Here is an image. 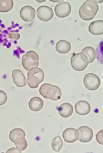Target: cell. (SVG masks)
<instances>
[{
  "mask_svg": "<svg viewBox=\"0 0 103 153\" xmlns=\"http://www.w3.org/2000/svg\"><path fill=\"white\" fill-rule=\"evenodd\" d=\"M98 1L87 0L80 7L79 14L84 21H90L94 18L99 11Z\"/></svg>",
  "mask_w": 103,
  "mask_h": 153,
  "instance_id": "6da1fadb",
  "label": "cell"
},
{
  "mask_svg": "<svg viewBox=\"0 0 103 153\" xmlns=\"http://www.w3.org/2000/svg\"><path fill=\"white\" fill-rule=\"evenodd\" d=\"M39 92L44 98L53 101L60 99L62 95V91L58 86L48 83L42 84L39 88Z\"/></svg>",
  "mask_w": 103,
  "mask_h": 153,
  "instance_id": "7a4b0ae2",
  "label": "cell"
},
{
  "mask_svg": "<svg viewBox=\"0 0 103 153\" xmlns=\"http://www.w3.org/2000/svg\"><path fill=\"white\" fill-rule=\"evenodd\" d=\"M25 132L19 128L13 129L9 134V139L15 144L16 148L20 152L24 150L27 147L28 143L25 138Z\"/></svg>",
  "mask_w": 103,
  "mask_h": 153,
  "instance_id": "3957f363",
  "label": "cell"
},
{
  "mask_svg": "<svg viewBox=\"0 0 103 153\" xmlns=\"http://www.w3.org/2000/svg\"><path fill=\"white\" fill-rule=\"evenodd\" d=\"M44 78L43 71L40 68H34L28 72L27 83L30 88H37L39 84L43 82Z\"/></svg>",
  "mask_w": 103,
  "mask_h": 153,
  "instance_id": "277c9868",
  "label": "cell"
},
{
  "mask_svg": "<svg viewBox=\"0 0 103 153\" xmlns=\"http://www.w3.org/2000/svg\"><path fill=\"white\" fill-rule=\"evenodd\" d=\"M72 67L75 70L82 71L84 70L88 66L89 60L84 53H74L70 58Z\"/></svg>",
  "mask_w": 103,
  "mask_h": 153,
  "instance_id": "5b68a950",
  "label": "cell"
},
{
  "mask_svg": "<svg viewBox=\"0 0 103 153\" xmlns=\"http://www.w3.org/2000/svg\"><path fill=\"white\" fill-rule=\"evenodd\" d=\"M39 57L37 53L34 51L27 52L22 57V64L25 69L29 71L34 68L39 66Z\"/></svg>",
  "mask_w": 103,
  "mask_h": 153,
  "instance_id": "8992f818",
  "label": "cell"
},
{
  "mask_svg": "<svg viewBox=\"0 0 103 153\" xmlns=\"http://www.w3.org/2000/svg\"><path fill=\"white\" fill-rule=\"evenodd\" d=\"M84 86L88 90L94 91L101 85V80L98 76L93 73L87 74L84 79Z\"/></svg>",
  "mask_w": 103,
  "mask_h": 153,
  "instance_id": "52a82bcc",
  "label": "cell"
},
{
  "mask_svg": "<svg viewBox=\"0 0 103 153\" xmlns=\"http://www.w3.org/2000/svg\"><path fill=\"white\" fill-rule=\"evenodd\" d=\"M37 17L43 22L50 20L54 16V12L50 7L47 6L39 7L37 10Z\"/></svg>",
  "mask_w": 103,
  "mask_h": 153,
  "instance_id": "ba28073f",
  "label": "cell"
},
{
  "mask_svg": "<svg viewBox=\"0 0 103 153\" xmlns=\"http://www.w3.org/2000/svg\"><path fill=\"white\" fill-rule=\"evenodd\" d=\"M54 10L57 16L65 18L68 16L71 12V5L67 2L59 3L56 5Z\"/></svg>",
  "mask_w": 103,
  "mask_h": 153,
  "instance_id": "9c48e42d",
  "label": "cell"
},
{
  "mask_svg": "<svg viewBox=\"0 0 103 153\" xmlns=\"http://www.w3.org/2000/svg\"><path fill=\"white\" fill-rule=\"evenodd\" d=\"M79 130L74 128H67L62 133L64 140L68 143L76 142L79 139Z\"/></svg>",
  "mask_w": 103,
  "mask_h": 153,
  "instance_id": "30bf717a",
  "label": "cell"
},
{
  "mask_svg": "<svg viewBox=\"0 0 103 153\" xmlns=\"http://www.w3.org/2000/svg\"><path fill=\"white\" fill-rule=\"evenodd\" d=\"M36 15L35 10L30 6H26L21 8L20 11V16L23 20L31 22L34 19Z\"/></svg>",
  "mask_w": 103,
  "mask_h": 153,
  "instance_id": "8fae6325",
  "label": "cell"
},
{
  "mask_svg": "<svg viewBox=\"0 0 103 153\" xmlns=\"http://www.w3.org/2000/svg\"><path fill=\"white\" fill-rule=\"evenodd\" d=\"M79 131L80 136L79 140L83 143L90 142L93 137V131L92 130L87 126H83L78 129Z\"/></svg>",
  "mask_w": 103,
  "mask_h": 153,
  "instance_id": "7c38bea8",
  "label": "cell"
},
{
  "mask_svg": "<svg viewBox=\"0 0 103 153\" xmlns=\"http://www.w3.org/2000/svg\"><path fill=\"white\" fill-rule=\"evenodd\" d=\"M12 77L13 82L17 87H23L27 85L26 78L23 73L19 69L13 71Z\"/></svg>",
  "mask_w": 103,
  "mask_h": 153,
  "instance_id": "4fadbf2b",
  "label": "cell"
},
{
  "mask_svg": "<svg viewBox=\"0 0 103 153\" xmlns=\"http://www.w3.org/2000/svg\"><path fill=\"white\" fill-rule=\"evenodd\" d=\"M75 109L77 114L81 115H86L90 112L91 107L88 102L81 100L76 104Z\"/></svg>",
  "mask_w": 103,
  "mask_h": 153,
  "instance_id": "5bb4252c",
  "label": "cell"
},
{
  "mask_svg": "<svg viewBox=\"0 0 103 153\" xmlns=\"http://www.w3.org/2000/svg\"><path fill=\"white\" fill-rule=\"evenodd\" d=\"M88 30L91 34L94 35H99L103 34V20H98L93 22L89 25Z\"/></svg>",
  "mask_w": 103,
  "mask_h": 153,
  "instance_id": "9a60e30c",
  "label": "cell"
},
{
  "mask_svg": "<svg viewBox=\"0 0 103 153\" xmlns=\"http://www.w3.org/2000/svg\"><path fill=\"white\" fill-rule=\"evenodd\" d=\"M58 110L60 116L64 118H67L73 113V108L71 104L66 102L61 105Z\"/></svg>",
  "mask_w": 103,
  "mask_h": 153,
  "instance_id": "2e32d148",
  "label": "cell"
},
{
  "mask_svg": "<svg viewBox=\"0 0 103 153\" xmlns=\"http://www.w3.org/2000/svg\"><path fill=\"white\" fill-rule=\"evenodd\" d=\"M43 100L38 97H35L31 99L29 103V107L30 110L34 112H38L43 108Z\"/></svg>",
  "mask_w": 103,
  "mask_h": 153,
  "instance_id": "e0dca14e",
  "label": "cell"
},
{
  "mask_svg": "<svg viewBox=\"0 0 103 153\" xmlns=\"http://www.w3.org/2000/svg\"><path fill=\"white\" fill-rule=\"evenodd\" d=\"M71 48V44L67 40L62 39L58 41L56 44V51L60 53H67L70 51Z\"/></svg>",
  "mask_w": 103,
  "mask_h": 153,
  "instance_id": "ac0fdd59",
  "label": "cell"
},
{
  "mask_svg": "<svg viewBox=\"0 0 103 153\" xmlns=\"http://www.w3.org/2000/svg\"><path fill=\"white\" fill-rule=\"evenodd\" d=\"M13 4L12 0H0V12L6 13L11 11Z\"/></svg>",
  "mask_w": 103,
  "mask_h": 153,
  "instance_id": "d6986e66",
  "label": "cell"
},
{
  "mask_svg": "<svg viewBox=\"0 0 103 153\" xmlns=\"http://www.w3.org/2000/svg\"><path fill=\"white\" fill-rule=\"evenodd\" d=\"M82 53H84L88 58L89 63H92L96 57L95 50L91 47H86L82 50Z\"/></svg>",
  "mask_w": 103,
  "mask_h": 153,
  "instance_id": "ffe728a7",
  "label": "cell"
},
{
  "mask_svg": "<svg viewBox=\"0 0 103 153\" xmlns=\"http://www.w3.org/2000/svg\"><path fill=\"white\" fill-rule=\"evenodd\" d=\"M63 145V141L60 136H56L53 139L52 141V147L56 152L60 151Z\"/></svg>",
  "mask_w": 103,
  "mask_h": 153,
  "instance_id": "44dd1931",
  "label": "cell"
},
{
  "mask_svg": "<svg viewBox=\"0 0 103 153\" xmlns=\"http://www.w3.org/2000/svg\"><path fill=\"white\" fill-rule=\"evenodd\" d=\"M8 97L4 91L0 90V106L4 105L7 102Z\"/></svg>",
  "mask_w": 103,
  "mask_h": 153,
  "instance_id": "7402d4cb",
  "label": "cell"
},
{
  "mask_svg": "<svg viewBox=\"0 0 103 153\" xmlns=\"http://www.w3.org/2000/svg\"><path fill=\"white\" fill-rule=\"evenodd\" d=\"M8 37L10 39L13 38L15 40H18V39H19L20 35L19 33H16L15 31H11L8 35Z\"/></svg>",
  "mask_w": 103,
  "mask_h": 153,
  "instance_id": "603a6c76",
  "label": "cell"
},
{
  "mask_svg": "<svg viewBox=\"0 0 103 153\" xmlns=\"http://www.w3.org/2000/svg\"><path fill=\"white\" fill-rule=\"evenodd\" d=\"M103 130H101L98 133L96 136L97 141L99 144L101 145H103Z\"/></svg>",
  "mask_w": 103,
  "mask_h": 153,
  "instance_id": "cb8c5ba5",
  "label": "cell"
}]
</instances>
